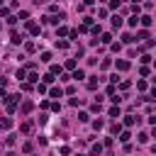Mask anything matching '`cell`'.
<instances>
[{"mask_svg":"<svg viewBox=\"0 0 156 156\" xmlns=\"http://www.w3.org/2000/svg\"><path fill=\"white\" fill-rule=\"evenodd\" d=\"M17 100H20V95H5V105H8V112H15V107H17Z\"/></svg>","mask_w":156,"mask_h":156,"instance_id":"obj_1","label":"cell"},{"mask_svg":"<svg viewBox=\"0 0 156 156\" xmlns=\"http://www.w3.org/2000/svg\"><path fill=\"white\" fill-rule=\"evenodd\" d=\"M103 154V144H93L90 146V156H100Z\"/></svg>","mask_w":156,"mask_h":156,"instance_id":"obj_2","label":"cell"},{"mask_svg":"<svg viewBox=\"0 0 156 156\" xmlns=\"http://www.w3.org/2000/svg\"><path fill=\"white\" fill-rule=\"evenodd\" d=\"M20 132H22V134H29V132H32V122H29V120L22 122V124H20Z\"/></svg>","mask_w":156,"mask_h":156,"instance_id":"obj_3","label":"cell"},{"mask_svg":"<svg viewBox=\"0 0 156 156\" xmlns=\"http://www.w3.org/2000/svg\"><path fill=\"white\" fill-rule=\"evenodd\" d=\"M32 107H34V105H32V100H25V103H22V115H29V112H32Z\"/></svg>","mask_w":156,"mask_h":156,"instance_id":"obj_4","label":"cell"},{"mask_svg":"<svg viewBox=\"0 0 156 156\" xmlns=\"http://www.w3.org/2000/svg\"><path fill=\"white\" fill-rule=\"evenodd\" d=\"M129 68V61L127 58H120V61H117V71H127Z\"/></svg>","mask_w":156,"mask_h":156,"instance_id":"obj_5","label":"cell"},{"mask_svg":"<svg viewBox=\"0 0 156 156\" xmlns=\"http://www.w3.org/2000/svg\"><path fill=\"white\" fill-rule=\"evenodd\" d=\"M12 127V120L10 117H3V120H0V129H10Z\"/></svg>","mask_w":156,"mask_h":156,"instance_id":"obj_6","label":"cell"},{"mask_svg":"<svg viewBox=\"0 0 156 156\" xmlns=\"http://www.w3.org/2000/svg\"><path fill=\"white\" fill-rule=\"evenodd\" d=\"M27 32H29V34H34V37H37V34H39V27H37V25H34V22H27Z\"/></svg>","mask_w":156,"mask_h":156,"instance_id":"obj_7","label":"cell"},{"mask_svg":"<svg viewBox=\"0 0 156 156\" xmlns=\"http://www.w3.org/2000/svg\"><path fill=\"white\" fill-rule=\"evenodd\" d=\"M139 22H142V27H149V25H151V17H149V15H142Z\"/></svg>","mask_w":156,"mask_h":156,"instance_id":"obj_8","label":"cell"},{"mask_svg":"<svg viewBox=\"0 0 156 156\" xmlns=\"http://www.w3.org/2000/svg\"><path fill=\"white\" fill-rule=\"evenodd\" d=\"M49 95H51V98H61V95H64V90H61V88H51V90H49Z\"/></svg>","mask_w":156,"mask_h":156,"instance_id":"obj_9","label":"cell"},{"mask_svg":"<svg viewBox=\"0 0 156 156\" xmlns=\"http://www.w3.org/2000/svg\"><path fill=\"white\" fill-rule=\"evenodd\" d=\"M88 88H90V90H95V88H98V76H90V81H88Z\"/></svg>","mask_w":156,"mask_h":156,"instance_id":"obj_10","label":"cell"},{"mask_svg":"<svg viewBox=\"0 0 156 156\" xmlns=\"http://www.w3.org/2000/svg\"><path fill=\"white\" fill-rule=\"evenodd\" d=\"M112 27H115V29H120V27H122V17H117V15H115V17H112Z\"/></svg>","mask_w":156,"mask_h":156,"instance_id":"obj_11","label":"cell"},{"mask_svg":"<svg viewBox=\"0 0 156 156\" xmlns=\"http://www.w3.org/2000/svg\"><path fill=\"white\" fill-rule=\"evenodd\" d=\"M10 42H12V44H20V42H22V37H20L17 32H12V34H10Z\"/></svg>","mask_w":156,"mask_h":156,"instance_id":"obj_12","label":"cell"},{"mask_svg":"<svg viewBox=\"0 0 156 156\" xmlns=\"http://www.w3.org/2000/svg\"><path fill=\"white\" fill-rule=\"evenodd\" d=\"M71 78H76V81H81V78H86V73H83V71H81V68H76V71H73V76H71Z\"/></svg>","mask_w":156,"mask_h":156,"instance_id":"obj_13","label":"cell"},{"mask_svg":"<svg viewBox=\"0 0 156 156\" xmlns=\"http://www.w3.org/2000/svg\"><path fill=\"white\" fill-rule=\"evenodd\" d=\"M142 39H149V32H146V29H142L139 34H136V39H134V42H142Z\"/></svg>","mask_w":156,"mask_h":156,"instance_id":"obj_14","label":"cell"},{"mask_svg":"<svg viewBox=\"0 0 156 156\" xmlns=\"http://www.w3.org/2000/svg\"><path fill=\"white\" fill-rule=\"evenodd\" d=\"M27 83H39V76H37L34 71H32V73L27 76Z\"/></svg>","mask_w":156,"mask_h":156,"instance_id":"obj_15","label":"cell"},{"mask_svg":"<svg viewBox=\"0 0 156 156\" xmlns=\"http://www.w3.org/2000/svg\"><path fill=\"white\" fill-rule=\"evenodd\" d=\"M42 83H44V86H49V83H54V76H51V73H46V76H42Z\"/></svg>","mask_w":156,"mask_h":156,"instance_id":"obj_16","label":"cell"},{"mask_svg":"<svg viewBox=\"0 0 156 156\" xmlns=\"http://www.w3.org/2000/svg\"><path fill=\"white\" fill-rule=\"evenodd\" d=\"M136 25H139V15H132L129 17V27H136Z\"/></svg>","mask_w":156,"mask_h":156,"instance_id":"obj_17","label":"cell"},{"mask_svg":"<svg viewBox=\"0 0 156 156\" xmlns=\"http://www.w3.org/2000/svg\"><path fill=\"white\" fill-rule=\"evenodd\" d=\"M100 42H103V44H110V42H112V34H100Z\"/></svg>","mask_w":156,"mask_h":156,"instance_id":"obj_18","label":"cell"},{"mask_svg":"<svg viewBox=\"0 0 156 156\" xmlns=\"http://www.w3.org/2000/svg\"><path fill=\"white\" fill-rule=\"evenodd\" d=\"M103 127H105L103 120H95V122H93V129H95V132H98V129H103Z\"/></svg>","mask_w":156,"mask_h":156,"instance_id":"obj_19","label":"cell"},{"mask_svg":"<svg viewBox=\"0 0 156 156\" xmlns=\"http://www.w3.org/2000/svg\"><path fill=\"white\" fill-rule=\"evenodd\" d=\"M110 132H112V134H120V132H122V124H117V122H115V124L110 127Z\"/></svg>","mask_w":156,"mask_h":156,"instance_id":"obj_20","label":"cell"},{"mask_svg":"<svg viewBox=\"0 0 156 156\" xmlns=\"http://www.w3.org/2000/svg\"><path fill=\"white\" fill-rule=\"evenodd\" d=\"M66 68H68V71H76V58H68V61H66Z\"/></svg>","mask_w":156,"mask_h":156,"instance_id":"obj_21","label":"cell"},{"mask_svg":"<svg viewBox=\"0 0 156 156\" xmlns=\"http://www.w3.org/2000/svg\"><path fill=\"white\" fill-rule=\"evenodd\" d=\"M110 117H120V107H117V105L110 107Z\"/></svg>","mask_w":156,"mask_h":156,"instance_id":"obj_22","label":"cell"},{"mask_svg":"<svg viewBox=\"0 0 156 156\" xmlns=\"http://www.w3.org/2000/svg\"><path fill=\"white\" fill-rule=\"evenodd\" d=\"M129 136H132V134H129V132H120V139H122V142H124V144H127V142H129Z\"/></svg>","mask_w":156,"mask_h":156,"instance_id":"obj_23","label":"cell"},{"mask_svg":"<svg viewBox=\"0 0 156 156\" xmlns=\"http://www.w3.org/2000/svg\"><path fill=\"white\" fill-rule=\"evenodd\" d=\"M51 76H56V73H61V66H56V64H51V71H49Z\"/></svg>","mask_w":156,"mask_h":156,"instance_id":"obj_24","label":"cell"},{"mask_svg":"<svg viewBox=\"0 0 156 156\" xmlns=\"http://www.w3.org/2000/svg\"><path fill=\"white\" fill-rule=\"evenodd\" d=\"M25 49H27V51H29V54H32V51H34V49H37V44H34V42H27V44H25Z\"/></svg>","mask_w":156,"mask_h":156,"instance_id":"obj_25","label":"cell"},{"mask_svg":"<svg viewBox=\"0 0 156 156\" xmlns=\"http://www.w3.org/2000/svg\"><path fill=\"white\" fill-rule=\"evenodd\" d=\"M122 42H124V44H132V42H134V37H132V34H124V37H122Z\"/></svg>","mask_w":156,"mask_h":156,"instance_id":"obj_26","label":"cell"},{"mask_svg":"<svg viewBox=\"0 0 156 156\" xmlns=\"http://www.w3.org/2000/svg\"><path fill=\"white\" fill-rule=\"evenodd\" d=\"M42 61H44V64H49V61H51V54H49V51H44V54H42Z\"/></svg>","mask_w":156,"mask_h":156,"instance_id":"obj_27","label":"cell"},{"mask_svg":"<svg viewBox=\"0 0 156 156\" xmlns=\"http://www.w3.org/2000/svg\"><path fill=\"white\" fill-rule=\"evenodd\" d=\"M120 8V0H110V10H117Z\"/></svg>","mask_w":156,"mask_h":156,"instance_id":"obj_28","label":"cell"},{"mask_svg":"<svg viewBox=\"0 0 156 156\" xmlns=\"http://www.w3.org/2000/svg\"><path fill=\"white\" fill-rule=\"evenodd\" d=\"M68 32H71V29H66V27H58V37H66Z\"/></svg>","mask_w":156,"mask_h":156,"instance_id":"obj_29","label":"cell"},{"mask_svg":"<svg viewBox=\"0 0 156 156\" xmlns=\"http://www.w3.org/2000/svg\"><path fill=\"white\" fill-rule=\"evenodd\" d=\"M134 122H136V117H127V120H124V124H127V127H132Z\"/></svg>","mask_w":156,"mask_h":156,"instance_id":"obj_30","label":"cell"},{"mask_svg":"<svg viewBox=\"0 0 156 156\" xmlns=\"http://www.w3.org/2000/svg\"><path fill=\"white\" fill-rule=\"evenodd\" d=\"M139 142H142V144H144V142H149V134H146V132H142V134H139Z\"/></svg>","mask_w":156,"mask_h":156,"instance_id":"obj_31","label":"cell"},{"mask_svg":"<svg viewBox=\"0 0 156 156\" xmlns=\"http://www.w3.org/2000/svg\"><path fill=\"white\" fill-rule=\"evenodd\" d=\"M149 98H156V88H151V93H149Z\"/></svg>","mask_w":156,"mask_h":156,"instance_id":"obj_32","label":"cell"},{"mask_svg":"<svg viewBox=\"0 0 156 156\" xmlns=\"http://www.w3.org/2000/svg\"><path fill=\"white\" fill-rule=\"evenodd\" d=\"M93 3H95V0H86V5H93Z\"/></svg>","mask_w":156,"mask_h":156,"instance_id":"obj_33","label":"cell"},{"mask_svg":"<svg viewBox=\"0 0 156 156\" xmlns=\"http://www.w3.org/2000/svg\"><path fill=\"white\" fill-rule=\"evenodd\" d=\"M151 136H156V124H154V132H151Z\"/></svg>","mask_w":156,"mask_h":156,"instance_id":"obj_34","label":"cell"},{"mask_svg":"<svg viewBox=\"0 0 156 156\" xmlns=\"http://www.w3.org/2000/svg\"><path fill=\"white\" fill-rule=\"evenodd\" d=\"M34 3H37V5H42V3H44V0H34Z\"/></svg>","mask_w":156,"mask_h":156,"instance_id":"obj_35","label":"cell"}]
</instances>
